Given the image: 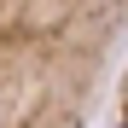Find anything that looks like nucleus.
<instances>
[{
  "instance_id": "obj_1",
  "label": "nucleus",
  "mask_w": 128,
  "mask_h": 128,
  "mask_svg": "<svg viewBox=\"0 0 128 128\" xmlns=\"http://www.w3.org/2000/svg\"><path fill=\"white\" fill-rule=\"evenodd\" d=\"M122 24V6H0V128H88Z\"/></svg>"
}]
</instances>
